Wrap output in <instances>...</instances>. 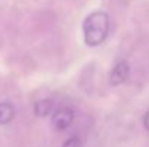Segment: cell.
<instances>
[{
	"label": "cell",
	"instance_id": "1",
	"mask_svg": "<svg viewBox=\"0 0 149 147\" xmlns=\"http://www.w3.org/2000/svg\"><path fill=\"white\" fill-rule=\"evenodd\" d=\"M109 35V14L103 10H94L83 22L84 43L90 48L100 46Z\"/></svg>",
	"mask_w": 149,
	"mask_h": 147
},
{
	"label": "cell",
	"instance_id": "2",
	"mask_svg": "<svg viewBox=\"0 0 149 147\" xmlns=\"http://www.w3.org/2000/svg\"><path fill=\"white\" fill-rule=\"evenodd\" d=\"M72 120H74V111H72L71 108L64 107V108L56 110V111L52 114V120H51V121H52V126H54L55 130L64 131V130H67V128L71 126Z\"/></svg>",
	"mask_w": 149,
	"mask_h": 147
},
{
	"label": "cell",
	"instance_id": "3",
	"mask_svg": "<svg viewBox=\"0 0 149 147\" xmlns=\"http://www.w3.org/2000/svg\"><path fill=\"white\" fill-rule=\"evenodd\" d=\"M129 63L126 61H119L113 69L110 71V75H109V84L111 87H117V85H122L127 77H129Z\"/></svg>",
	"mask_w": 149,
	"mask_h": 147
},
{
	"label": "cell",
	"instance_id": "4",
	"mask_svg": "<svg viewBox=\"0 0 149 147\" xmlns=\"http://www.w3.org/2000/svg\"><path fill=\"white\" fill-rule=\"evenodd\" d=\"M52 110H54V101L48 99V98L38 101L35 104V107H33V111H35V114L38 117H47V115H49L51 112H52Z\"/></svg>",
	"mask_w": 149,
	"mask_h": 147
},
{
	"label": "cell",
	"instance_id": "5",
	"mask_svg": "<svg viewBox=\"0 0 149 147\" xmlns=\"http://www.w3.org/2000/svg\"><path fill=\"white\" fill-rule=\"evenodd\" d=\"M15 117V108L10 102H0V126L9 124Z\"/></svg>",
	"mask_w": 149,
	"mask_h": 147
},
{
	"label": "cell",
	"instance_id": "6",
	"mask_svg": "<svg viewBox=\"0 0 149 147\" xmlns=\"http://www.w3.org/2000/svg\"><path fill=\"white\" fill-rule=\"evenodd\" d=\"M62 147H81V140L77 136H72L68 140H65V143L62 144Z\"/></svg>",
	"mask_w": 149,
	"mask_h": 147
},
{
	"label": "cell",
	"instance_id": "7",
	"mask_svg": "<svg viewBox=\"0 0 149 147\" xmlns=\"http://www.w3.org/2000/svg\"><path fill=\"white\" fill-rule=\"evenodd\" d=\"M143 127L149 131V110L145 112V115H143Z\"/></svg>",
	"mask_w": 149,
	"mask_h": 147
}]
</instances>
